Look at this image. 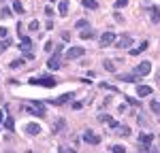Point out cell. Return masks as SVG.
<instances>
[{
    "instance_id": "19",
    "label": "cell",
    "mask_w": 160,
    "mask_h": 153,
    "mask_svg": "<svg viewBox=\"0 0 160 153\" xmlns=\"http://www.w3.org/2000/svg\"><path fill=\"white\" fill-rule=\"evenodd\" d=\"M73 96H75V94H64V96H60V98H56V100H53V104H64V102H71V100H73Z\"/></svg>"
},
{
    "instance_id": "22",
    "label": "cell",
    "mask_w": 160,
    "mask_h": 153,
    "mask_svg": "<svg viewBox=\"0 0 160 153\" xmlns=\"http://www.w3.org/2000/svg\"><path fill=\"white\" fill-rule=\"evenodd\" d=\"M13 11L17 13V15H22V13H24V7H22V2H19V0H15V2H13Z\"/></svg>"
},
{
    "instance_id": "23",
    "label": "cell",
    "mask_w": 160,
    "mask_h": 153,
    "mask_svg": "<svg viewBox=\"0 0 160 153\" xmlns=\"http://www.w3.org/2000/svg\"><path fill=\"white\" fill-rule=\"evenodd\" d=\"M149 109L154 111L156 115H160V100H152V104H149Z\"/></svg>"
},
{
    "instance_id": "18",
    "label": "cell",
    "mask_w": 160,
    "mask_h": 153,
    "mask_svg": "<svg viewBox=\"0 0 160 153\" xmlns=\"http://www.w3.org/2000/svg\"><path fill=\"white\" fill-rule=\"evenodd\" d=\"M81 7H86L90 11H96V9H98V2H96V0H81Z\"/></svg>"
},
{
    "instance_id": "25",
    "label": "cell",
    "mask_w": 160,
    "mask_h": 153,
    "mask_svg": "<svg viewBox=\"0 0 160 153\" xmlns=\"http://www.w3.org/2000/svg\"><path fill=\"white\" fill-rule=\"evenodd\" d=\"M13 126H15L13 117H7V119H4V128H7V130H13Z\"/></svg>"
},
{
    "instance_id": "35",
    "label": "cell",
    "mask_w": 160,
    "mask_h": 153,
    "mask_svg": "<svg viewBox=\"0 0 160 153\" xmlns=\"http://www.w3.org/2000/svg\"><path fill=\"white\" fill-rule=\"evenodd\" d=\"M43 49H45V51H51V49H53V43H51V40H47V43L43 45Z\"/></svg>"
},
{
    "instance_id": "40",
    "label": "cell",
    "mask_w": 160,
    "mask_h": 153,
    "mask_svg": "<svg viewBox=\"0 0 160 153\" xmlns=\"http://www.w3.org/2000/svg\"><path fill=\"white\" fill-rule=\"evenodd\" d=\"M4 119H7V117H4V113L0 111V123H4Z\"/></svg>"
},
{
    "instance_id": "39",
    "label": "cell",
    "mask_w": 160,
    "mask_h": 153,
    "mask_svg": "<svg viewBox=\"0 0 160 153\" xmlns=\"http://www.w3.org/2000/svg\"><path fill=\"white\" fill-rule=\"evenodd\" d=\"M149 153H160V149H158V147H152V149H149Z\"/></svg>"
},
{
    "instance_id": "17",
    "label": "cell",
    "mask_w": 160,
    "mask_h": 153,
    "mask_svg": "<svg viewBox=\"0 0 160 153\" xmlns=\"http://www.w3.org/2000/svg\"><path fill=\"white\" fill-rule=\"evenodd\" d=\"M79 36L83 38V40H90V38H96V32L92 30V28H86V30H81V34Z\"/></svg>"
},
{
    "instance_id": "27",
    "label": "cell",
    "mask_w": 160,
    "mask_h": 153,
    "mask_svg": "<svg viewBox=\"0 0 160 153\" xmlns=\"http://www.w3.org/2000/svg\"><path fill=\"white\" fill-rule=\"evenodd\" d=\"M128 4V0H115V4H113V9H122Z\"/></svg>"
},
{
    "instance_id": "30",
    "label": "cell",
    "mask_w": 160,
    "mask_h": 153,
    "mask_svg": "<svg viewBox=\"0 0 160 153\" xmlns=\"http://www.w3.org/2000/svg\"><path fill=\"white\" fill-rule=\"evenodd\" d=\"M126 102H128L130 106H139V100H137V98H130V96H126Z\"/></svg>"
},
{
    "instance_id": "3",
    "label": "cell",
    "mask_w": 160,
    "mask_h": 153,
    "mask_svg": "<svg viewBox=\"0 0 160 153\" xmlns=\"http://www.w3.org/2000/svg\"><path fill=\"white\" fill-rule=\"evenodd\" d=\"M115 47H118V49H130V47H132V36H130V34H122V36H118Z\"/></svg>"
},
{
    "instance_id": "1",
    "label": "cell",
    "mask_w": 160,
    "mask_h": 153,
    "mask_svg": "<svg viewBox=\"0 0 160 153\" xmlns=\"http://www.w3.org/2000/svg\"><path fill=\"white\" fill-rule=\"evenodd\" d=\"M24 111L30 115H37V117H45V106H43V102H28L24 104Z\"/></svg>"
},
{
    "instance_id": "15",
    "label": "cell",
    "mask_w": 160,
    "mask_h": 153,
    "mask_svg": "<svg viewBox=\"0 0 160 153\" xmlns=\"http://www.w3.org/2000/svg\"><path fill=\"white\" fill-rule=\"evenodd\" d=\"M68 9H71V4H68L66 0H60V4H58V13H60L62 17H66V15H68Z\"/></svg>"
},
{
    "instance_id": "37",
    "label": "cell",
    "mask_w": 160,
    "mask_h": 153,
    "mask_svg": "<svg viewBox=\"0 0 160 153\" xmlns=\"http://www.w3.org/2000/svg\"><path fill=\"white\" fill-rule=\"evenodd\" d=\"M28 28H30V30H38V21H30Z\"/></svg>"
},
{
    "instance_id": "10",
    "label": "cell",
    "mask_w": 160,
    "mask_h": 153,
    "mask_svg": "<svg viewBox=\"0 0 160 153\" xmlns=\"http://www.w3.org/2000/svg\"><path fill=\"white\" fill-rule=\"evenodd\" d=\"M32 83H37V85H45V87H53L56 85V81L49 79V76H41V79H32Z\"/></svg>"
},
{
    "instance_id": "21",
    "label": "cell",
    "mask_w": 160,
    "mask_h": 153,
    "mask_svg": "<svg viewBox=\"0 0 160 153\" xmlns=\"http://www.w3.org/2000/svg\"><path fill=\"white\" fill-rule=\"evenodd\" d=\"M111 153H126L124 145H111Z\"/></svg>"
},
{
    "instance_id": "9",
    "label": "cell",
    "mask_w": 160,
    "mask_h": 153,
    "mask_svg": "<svg viewBox=\"0 0 160 153\" xmlns=\"http://www.w3.org/2000/svg\"><path fill=\"white\" fill-rule=\"evenodd\" d=\"M152 140H154V134L143 132V134L139 136V145H143V147H152Z\"/></svg>"
},
{
    "instance_id": "24",
    "label": "cell",
    "mask_w": 160,
    "mask_h": 153,
    "mask_svg": "<svg viewBox=\"0 0 160 153\" xmlns=\"http://www.w3.org/2000/svg\"><path fill=\"white\" fill-rule=\"evenodd\" d=\"M75 26H77V30H86V28H88V19H77V24H75Z\"/></svg>"
},
{
    "instance_id": "2",
    "label": "cell",
    "mask_w": 160,
    "mask_h": 153,
    "mask_svg": "<svg viewBox=\"0 0 160 153\" xmlns=\"http://www.w3.org/2000/svg\"><path fill=\"white\" fill-rule=\"evenodd\" d=\"M115 40H118L115 32H113V30H107V32H102V34H100L98 45H100V47H109V45H113Z\"/></svg>"
},
{
    "instance_id": "33",
    "label": "cell",
    "mask_w": 160,
    "mask_h": 153,
    "mask_svg": "<svg viewBox=\"0 0 160 153\" xmlns=\"http://www.w3.org/2000/svg\"><path fill=\"white\" fill-rule=\"evenodd\" d=\"M62 51H64V45H58V47H56V53H53V55H56V58H60V55H62Z\"/></svg>"
},
{
    "instance_id": "26",
    "label": "cell",
    "mask_w": 160,
    "mask_h": 153,
    "mask_svg": "<svg viewBox=\"0 0 160 153\" xmlns=\"http://www.w3.org/2000/svg\"><path fill=\"white\" fill-rule=\"evenodd\" d=\"M62 128H64V119H56V128H53V132H60Z\"/></svg>"
},
{
    "instance_id": "29",
    "label": "cell",
    "mask_w": 160,
    "mask_h": 153,
    "mask_svg": "<svg viewBox=\"0 0 160 153\" xmlns=\"http://www.w3.org/2000/svg\"><path fill=\"white\" fill-rule=\"evenodd\" d=\"M9 45H11V40H7V38H4V40H0V53H2V51L7 49Z\"/></svg>"
},
{
    "instance_id": "41",
    "label": "cell",
    "mask_w": 160,
    "mask_h": 153,
    "mask_svg": "<svg viewBox=\"0 0 160 153\" xmlns=\"http://www.w3.org/2000/svg\"><path fill=\"white\" fill-rule=\"evenodd\" d=\"M7 153H13V151H7Z\"/></svg>"
},
{
    "instance_id": "6",
    "label": "cell",
    "mask_w": 160,
    "mask_h": 153,
    "mask_svg": "<svg viewBox=\"0 0 160 153\" xmlns=\"http://www.w3.org/2000/svg\"><path fill=\"white\" fill-rule=\"evenodd\" d=\"M83 53H86V49L77 45V47H71V49L66 51V58H68V60H77V58H81Z\"/></svg>"
},
{
    "instance_id": "34",
    "label": "cell",
    "mask_w": 160,
    "mask_h": 153,
    "mask_svg": "<svg viewBox=\"0 0 160 153\" xmlns=\"http://www.w3.org/2000/svg\"><path fill=\"white\" fill-rule=\"evenodd\" d=\"M9 15H11V11H9V9H2V11H0V17H2V19H7Z\"/></svg>"
},
{
    "instance_id": "8",
    "label": "cell",
    "mask_w": 160,
    "mask_h": 153,
    "mask_svg": "<svg viewBox=\"0 0 160 153\" xmlns=\"http://www.w3.org/2000/svg\"><path fill=\"white\" fill-rule=\"evenodd\" d=\"M152 94H154V89L149 87V85H137V96L139 98H148Z\"/></svg>"
},
{
    "instance_id": "38",
    "label": "cell",
    "mask_w": 160,
    "mask_h": 153,
    "mask_svg": "<svg viewBox=\"0 0 160 153\" xmlns=\"http://www.w3.org/2000/svg\"><path fill=\"white\" fill-rule=\"evenodd\" d=\"M81 106H83L81 102H73V109H75V111H81Z\"/></svg>"
},
{
    "instance_id": "28",
    "label": "cell",
    "mask_w": 160,
    "mask_h": 153,
    "mask_svg": "<svg viewBox=\"0 0 160 153\" xmlns=\"http://www.w3.org/2000/svg\"><path fill=\"white\" fill-rule=\"evenodd\" d=\"M118 132H120L122 136H128V134H130V130H128L126 126H120V128H118Z\"/></svg>"
},
{
    "instance_id": "13",
    "label": "cell",
    "mask_w": 160,
    "mask_h": 153,
    "mask_svg": "<svg viewBox=\"0 0 160 153\" xmlns=\"http://www.w3.org/2000/svg\"><path fill=\"white\" fill-rule=\"evenodd\" d=\"M19 49L24 51V53H32V40H30V38H22Z\"/></svg>"
},
{
    "instance_id": "32",
    "label": "cell",
    "mask_w": 160,
    "mask_h": 153,
    "mask_svg": "<svg viewBox=\"0 0 160 153\" xmlns=\"http://www.w3.org/2000/svg\"><path fill=\"white\" fill-rule=\"evenodd\" d=\"M139 123H141L143 128H148V126H149V121L145 119V115H139Z\"/></svg>"
},
{
    "instance_id": "14",
    "label": "cell",
    "mask_w": 160,
    "mask_h": 153,
    "mask_svg": "<svg viewBox=\"0 0 160 153\" xmlns=\"http://www.w3.org/2000/svg\"><path fill=\"white\" fill-rule=\"evenodd\" d=\"M47 66H49V70H58V68L62 66L60 58H56V55H51L49 60H47Z\"/></svg>"
},
{
    "instance_id": "36",
    "label": "cell",
    "mask_w": 160,
    "mask_h": 153,
    "mask_svg": "<svg viewBox=\"0 0 160 153\" xmlns=\"http://www.w3.org/2000/svg\"><path fill=\"white\" fill-rule=\"evenodd\" d=\"M7 34H9V30H7L4 26H0V38H4V36H7Z\"/></svg>"
},
{
    "instance_id": "5",
    "label": "cell",
    "mask_w": 160,
    "mask_h": 153,
    "mask_svg": "<svg viewBox=\"0 0 160 153\" xmlns=\"http://www.w3.org/2000/svg\"><path fill=\"white\" fill-rule=\"evenodd\" d=\"M149 70H152V64L148 62V60H143V62H139V66L135 68V72L139 76H148L149 75Z\"/></svg>"
},
{
    "instance_id": "11",
    "label": "cell",
    "mask_w": 160,
    "mask_h": 153,
    "mask_svg": "<svg viewBox=\"0 0 160 153\" xmlns=\"http://www.w3.org/2000/svg\"><path fill=\"white\" fill-rule=\"evenodd\" d=\"M26 134H30V136L41 134V126L38 123H26Z\"/></svg>"
},
{
    "instance_id": "16",
    "label": "cell",
    "mask_w": 160,
    "mask_h": 153,
    "mask_svg": "<svg viewBox=\"0 0 160 153\" xmlns=\"http://www.w3.org/2000/svg\"><path fill=\"white\" fill-rule=\"evenodd\" d=\"M148 45H149L148 40H143V43H141V45H137L135 49H130V55H139V53H143V51L148 49Z\"/></svg>"
},
{
    "instance_id": "7",
    "label": "cell",
    "mask_w": 160,
    "mask_h": 153,
    "mask_svg": "<svg viewBox=\"0 0 160 153\" xmlns=\"http://www.w3.org/2000/svg\"><path fill=\"white\" fill-rule=\"evenodd\" d=\"M118 79L124 81V83H139V81H141V76L137 75V72H126V75H120Z\"/></svg>"
},
{
    "instance_id": "20",
    "label": "cell",
    "mask_w": 160,
    "mask_h": 153,
    "mask_svg": "<svg viewBox=\"0 0 160 153\" xmlns=\"http://www.w3.org/2000/svg\"><path fill=\"white\" fill-rule=\"evenodd\" d=\"M102 66H105V70H109V72H115V62H111V60H105V62H102Z\"/></svg>"
},
{
    "instance_id": "42",
    "label": "cell",
    "mask_w": 160,
    "mask_h": 153,
    "mask_svg": "<svg viewBox=\"0 0 160 153\" xmlns=\"http://www.w3.org/2000/svg\"><path fill=\"white\" fill-rule=\"evenodd\" d=\"M158 79H160V76H158Z\"/></svg>"
},
{
    "instance_id": "12",
    "label": "cell",
    "mask_w": 160,
    "mask_h": 153,
    "mask_svg": "<svg viewBox=\"0 0 160 153\" xmlns=\"http://www.w3.org/2000/svg\"><path fill=\"white\" fill-rule=\"evenodd\" d=\"M149 19H152V24L160 21V7H149Z\"/></svg>"
},
{
    "instance_id": "31",
    "label": "cell",
    "mask_w": 160,
    "mask_h": 153,
    "mask_svg": "<svg viewBox=\"0 0 160 153\" xmlns=\"http://www.w3.org/2000/svg\"><path fill=\"white\" fill-rule=\"evenodd\" d=\"M24 62H26V58H22V60H15V62H11V68H19Z\"/></svg>"
},
{
    "instance_id": "4",
    "label": "cell",
    "mask_w": 160,
    "mask_h": 153,
    "mask_svg": "<svg viewBox=\"0 0 160 153\" xmlns=\"http://www.w3.org/2000/svg\"><path fill=\"white\" fill-rule=\"evenodd\" d=\"M83 140H86V142H90V145H98V142H100V136L94 132V130H90V128H88L86 132H83Z\"/></svg>"
}]
</instances>
